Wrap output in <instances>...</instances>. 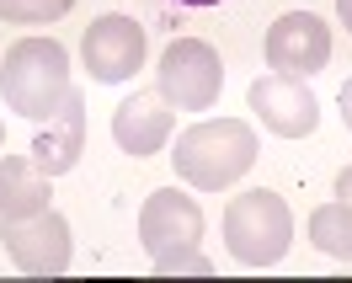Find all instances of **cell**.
<instances>
[{
	"instance_id": "1",
	"label": "cell",
	"mask_w": 352,
	"mask_h": 283,
	"mask_svg": "<svg viewBox=\"0 0 352 283\" xmlns=\"http://www.w3.org/2000/svg\"><path fill=\"white\" fill-rule=\"evenodd\" d=\"M69 54L59 38H22L6 48L0 65V96L6 107L22 112L27 123H48L59 118V107L69 102Z\"/></svg>"
},
{
	"instance_id": "2",
	"label": "cell",
	"mask_w": 352,
	"mask_h": 283,
	"mask_svg": "<svg viewBox=\"0 0 352 283\" xmlns=\"http://www.w3.org/2000/svg\"><path fill=\"white\" fill-rule=\"evenodd\" d=\"M176 176L198 193H219L256 166V129L245 118H208L176 139Z\"/></svg>"
},
{
	"instance_id": "3",
	"label": "cell",
	"mask_w": 352,
	"mask_h": 283,
	"mask_svg": "<svg viewBox=\"0 0 352 283\" xmlns=\"http://www.w3.org/2000/svg\"><path fill=\"white\" fill-rule=\"evenodd\" d=\"M224 246L241 267H272L288 257L294 246V214L272 187H251V193L230 198L224 209Z\"/></svg>"
},
{
	"instance_id": "4",
	"label": "cell",
	"mask_w": 352,
	"mask_h": 283,
	"mask_svg": "<svg viewBox=\"0 0 352 283\" xmlns=\"http://www.w3.org/2000/svg\"><path fill=\"white\" fill-rule=\"evenodd\" d=\"M155 91L176 112H208L224 91V65H219V54H214V43H203V38L166 43L160 70H155Z\"/></svg>"
},
{
	"instance_id": "5",
	"label": "cell",
	"mask_w": 352,
	"mask_h": 283,
	"mask_svg": "<svg viewBox=\"0 0 352 283\" xmlns=\"http://www.w3.org/2000/svg\"><path fill=\"white\" fill-rule=\"evenodd\" d=\"M0 240H6V257L16 262L32 278H59L69 267V219L59 209H43V214L27 219H0Z\"/></svg>"
},
{
	"instance_id": "6",
	"label": "cell",
	"mask_w": 352,
	"mask_h": 283,
	"mask_svg": "<svg viewBox=\"0 0 352 283\" xmlns=\"http://www.w3.org/2000/svg\"><path fill=\"white\" fill-rule=\"evenodd\" d=\"M80 59H86L91 81L123 86V81H133V70L144 65V27L133 17H123V11L96 17L86 27V38H80Z\"/></svg>"
},
{
	"instance_id": "7",
	"label": "cell",
	"mask_w": 352,
	"mask_h": 283,
	"mask_svg": "<svg viewBox=\"0 0 352 283\" xmlns=\"http://www.w3.org/2000/svg\"><path fill=\"white\" fill-rule=\"evenodd\" d=\"M139 240L155 262L160 257H176V251H198L203 240V209L198 198L176 193V187H155L139 209Z\"/></svg>"
},
{
	"instance_id": "8",
	"label": "cell",
	"mask_w": 352,
	"mask_h": 283,
	"mask_svg": "<svg viewBox=\"0 0 352 283\" xmlns=\"http://www.w3.org/2000/svg\"><path fill=\"white\" fill-rule=\"evenodd\" d=\"M245 96H251V112H256L278 139H309L315 123H320V102H315V91H309L299 75H278V70H272V75H256Z\"/></svg>"
},
{
	"instance_id": "9",
	"label": "cell",
	"mask_w": 352,
	"mask_h": 283,
	"mask_svg": "<svg viewBox=\"0 0 352 283\" xmlns=\"http://www.w3.org/2000/svg\"><path fill=\"white\" fill-rule=\"evenodd\" d=\"M331 59V27L315 11H283L267 27V65L278 75H315Z\"/></svg>"
},
{
	"instance_id": "10",
	"label": "cell",
	"mask_w": 352,
	"mask_h": 283,
	"mask_svg": "<svg viewBox=\"0 0 352 283\" xmlns=\"http://www.w3.org/2000/svg\"><path fill=\"white\" fill-rule=\"evenodd\" d=\"M27 155H32L48 176H65V171L80 166V155H86V96H80V91H69V102L59 107V118L38 123Z\"/></svg>"
},
{
	"instance_id": "11",
	"label": "cell",
	"mask_w": 352,
	"mask_h": 283,
	"mask_svg": "<svg viewBox=\"0 0 352 283\" xmlns=\"http://www.w3.org/2000/svg\"><path fill=\"white\" fill-rule=\"evenodd\" d=\"M112 139L129 155H155L171 139V102L160 91H133L129 102H118V112H112Z\"/></svg>"
},
{
	"instance_id": "12",
	"label": "cell",
	"mask_w": 352,
	"mask_h": 283,
	"mask_svg": "<svg viewBox=\"0 0 352 283\" xmlns=\"http://www.w3.org/2000/svg\"><path fill=\"white\" fill-rule=\"evenodd\" d=\"M48 198V171L32 155H0V219L43 214Z\"/></svg>"
},
{
	"instance_id": "13",
	"label": "cell",
	"mask_w": 352,
	"mask_h": 283,
	"mask_svg": "<svg viewBox=\"0 0 352 283\" xmlns=\"http://www.w3.org/2000/svg\"><path fill=\"white\" fill-rule=\"evenodd\" d=\"M309 246L326 251V257L352 262V203H347V198L320 203V209L309 214Z\"/></svg>"
},
{
	"instance_id": "14",
	"label": "cell",
	"mask_w": 352,
	"mask_h": 283,
	"mask_svg": "<svg viewBox=\"0 0 352 283\" xmlns=\"http://www.w3.org/2000/svg\"><path fill=\"white\" fill-rule=\"evenodd\" d=\"M69 0H0V17L16 27H38V22H54V17H65Z\"/></svg>"
},
{
	"instance_id": "15",
	"label": "cell",
	"mask_w": 352,
	"mask_h": 283,
	"mask_svg": "<svg viewBox=\"0 0 352 283\" xmlns=\"http://www.w3.org/2000/svg\"><path fill=\"white\" fill-rule=\"evenodd\" d=\"M155 273H214V262L198 257V251H176V257H160Z\"/></svg>"
},
{
	"instance_id": "16",
	"label": "cell",
	"mask_w": 352,
	"mask_h": 283,
	"mask_svg": "<svg viewBox=\"0 0 352 283\" xmlns=\"http://www.w3.org/2000/svg\"><path fill=\"white\" fill-rule=\"evenodd\" d=\"M336 102H342V123H347V129H352V81H347V86H342V96H336Z\"/></svg>"
},
{
	"instance_id": "17",
	"label": "cell",
	"mask_w": 352,
	"mask_h": 283,
	"mask_svg": "<svg viewBox=\"0 0 352 283\" xmlns=\"http://www.w3.org/2000/svg\"><path fill=\"white\" fill-rule=\"evenodd\" d=\"M336 198H347V203H352V166L336 176Z\"/></svg>"
},
{
	"instance_id": "18",
	"label": "cell",
	"mask_w": 352,
	"mask_h": 283,
	"mask_svg": "<svg viewBox=\"0 0 352 283\" xmlns=\"http://www.w3.org/2000/svg\"><path fill=\"white\" fill-rule=\"evenodd\" d=\"M336 17H342V27L352 32V0H336Z\"/></svg>"
},
{
	"instance_id": "19",
	"label": "cell",
	"mask_w": 352,
	"mask_h": 283,
	"mask_svg": "<svg viewBox=\"0 0 352 283\" xmlns=\"http://www.w3.org/2000/svg\"><path fill=\"white\" fill-rule=\"evenodd\" d=\"M176 6H219V0H176Z\"/></svg>"
},
{
	"instance_id": "20",
	"label": "cell",
	"mask_w": 352,
	"mask_h": 283,
	"mask_svg": "<svg viewBox=\"0 0 352 283\" xmlns=\"http://www.w3.org/2000/svg\"><path fill=\"white\" fill-rule=\"evenodd\" d=\"M0 145H6V123H0Z\"/></svg>"
}]
</instances>
